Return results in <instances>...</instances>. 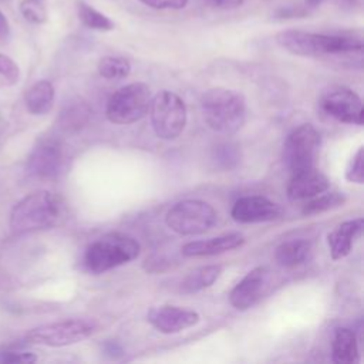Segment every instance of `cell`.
<instances>
[{"instance_id": "6da1fadb", "label": "cell", "mask_w": 364, "mask_h": 364, "mask_svg": "<svg viewBox=\"0 0 364 364\" xmlns=\"http://www.w3.org/2000/svg\"><path fill=\"white\" fill-rule=\"evenodd\" d=\"M276 43L290 54L300 57H341L363 51L361 34L354 31L314 33L290 28L277 33Z\"/></svg>"}, {"instance_id": "7a4b0ae2", "label": "cell", "mask_w": 364, "mask_h": 364, "mask_svg": "<svg viewBox=\"0 0 364 364\" xmlns=\"http://www.w3.org/2000/svg\"><path fill=\"white\" fill-rule=\"evenodd\" d=\"M200 108L208 127L223 135L237 132L246 118L245 97L223 87L208 90L200 98Z\"/></svg>"}, {"instance_id": "3957f363", "label": "cell", "mask_w": 364, "mask_h": 364, "mask_svg": "<svg viewBox=\"0 0 364 364\" xmlns=\"http://www.w3.org/2000/svg\"><path fill=\"white\" fill-rule=\"evenodd\" d=\"M60 215L58 202L48 191H37L23 198L11 210L10 226L14 233H28L51 228Z\"/></svg>"}, {"instance_id": "277c9868", "label": "cell", "mask_w": 364, "mask_h": 364, "mask_svg": "<svg viewBox=\"0 0 364 364\" xmlns=\"http://www.w3.org/2000/svg\"><path fill=\"white\" fill-rule=\"evenodd\" d=\"M139 249V243L134 237L122 233H109L87 247L84 264L92 273H104L138 257Z\"/></svg>"}, {"instance_id": "5b68a950", "label": "cell", "mask_w": 364, "mask_h": 364, "mask_svg": "<svg viewBox=\"0 0 364 364\" xmlns=\"http://www.w3.org/2000/svg\"><path fill=\"white\" fill-rule=\"evenodd\" d=\"M151 100V90L145 82L127 84L109 97L105 115L108 121L118 125L136 122L148 114Z\"/></svg>"}, {"instance_id": "8992f818", "label": "cell", "mask_w": 364, "mask_h": 364, "mask_svg": "<svg viewBox=\"0 0 364 364\" xmlns=\"http://www.w3.org/2000/svg\"><path fill=\"white\" fill-rule=\"evenodd\" d=\"M151 124L155 134L162 139L178 138L186 125L185 102L172 91H159L149 105Z\"/></svg>"}, {"instance_id": "52a82bcc", "label": "cell", "mask_w": 364, "mask_h": 364, "mask_svg": "<svg viewBox=\"0 0 364 364\" xmlns=\"http://www.w3.org/2000/svg\"><path fill=\"white\" fill-rule=\"evenodd\" d=\"M95 327L97 324L92 320L68 318L34 327L27 333L26 340L31 344L64 347L88 338L95 331Z\"/></svg>"}, {"instance_id": "ba28073f", "label": "cell", "mask_w": 364, "mask_h": 364, "mask_svg": "<svg viewBox=\"0 0 364 364\" xmlns=\"http://www.w3.org/2000/svg\"><path fill=\"white\" fill-rule=\"evenodd\" d=\"M216 210L208 202L186 199L168 210L165 222L178 235H200L216 223Z\"/></svg>"}, {"instance_id": "9c48e42d", "label": "cell", "mask_w": 364, "mask_h": 364, "mask_svg": "<svg viewBox=\"0 0 364 364\" xmlns=\"http://www.w3.org/2000/svg\"><path fill=\"white\" fill-rule=\"evenodd\" d=\"M321 138L318 131L310 124H301L294 128L283 145V164L290 173L314 166Z\"/></svg>"}, {"instance_id": "30bf717a", "label": "cell", "mask_w": 364, "mask_h": 364, "mask_svg": "<svg viewBox=\"0 0 364 364\" xmlns=\"http://www.w3.org/2000/svg\"><path fill=\"white\" fill-rule=\"evenodd\" d=\"M320 105L326 114L334 119L346 124H363V104L361 98L350 88L337 87L327 91Z\"/></svg>"}, {"instance_id": "8fae6325", "label": "cell", "mask_w": 364, "mask_h": 364, "mask_svg": "<svg viewBox=\"0 0 364 364\" xmlns=\"http://www.w3.org/2000/svg\"><path fill=\"white\" fill-rule=\"evenodd\" d=\"M146 320L158 331L164 334H175L196 326L200 320V316L191 309L165 304L149 309Z\"/></svg>"}, {"instance_id": "7c38bea8", "label": "cell", "mask_w": 364, "mask_h": 364, "mask_svg": "<svg viewBox=\"0 0 364 364\" xmlns=\"http://www.w3.org/2000/svg\"><path fill=\"white\" fill-rule=\"evenodd\" d=\"M283 213V209L276 202L259 196H242L239 198L230 210L232 218L240 223H259V222H270L279 219Z\"/></svg>"}, {"instance_id": "4fadbf2b", "label": "cell", "mask_w": 364, "mask_h": 364, "mask_svg": "<svg viewBox=\"0 0 364 364\" xmlns=\"http://www.w3.org/2000/svg\"><path fill=\"white\" fill-rule=\"evenodd\" d=\"M63 166V149L58 142L47 139L41 141L28 155V172L37 178H55Z\"/></svg>"}, {"instance_id": "5bb4252c", "label": "cell", "mask_w": 364, "mask_h": 364, "mask_svg": "<svg viewBox=\"0 0 364 364\" xmlns=\"http://www.w3.org/2000/svg\"><path fill=\"white\" fill-rule=\"evenodd\" d=\"M266 269L264 267H255L252 269L230 291L229 301L230 304L243 311L255 306L259 299L262 297L263 287L266 283Z\"/></svg>"}, {"instance_id": "9a60e30c", "label": "cell", "mask_w": 364, "mask_h": 364, "mask_svg": "<svg viewBox=\"0 0 364 364\" xmlns=\"http://www.w3.org/2000/svg\"><path fill=\"white\" fill-rule=\"evenodd\" d=\"M330 182L327 176L318 171L316 166L290 173V181L287 185V196L291 200L310 199L324 191H327Z\"/></svg>"}, {"instance_id": "2e32d148", "label": "cell", "mask_w": 364, "mask_h": 364, "mask_svg": "<svg viewBox=\"0 0 364 364\" xmlns=\"http://www.w3.org/2000/svg\"><path fill=\"white\" fill-rule=\"evenodd\" d=\"M245 243V236L240 233H228L206 240L189 242L182 247V255L186 257H202L220 255L240 247Z\"/></svg>"}, {"instance_id": "e0dca14e", "label": "cell", "mask_w": 364, "mask_h": 364, "mask_svg": "<svg viewBox=\"0 0 364 364\" xmlns=\"http://www.w3.org/2000/svg\"><path fill=\"white\" fill-rule=\"evenodd\" d=\"M363 225L361 218L346 220L327 235L330 255L334 260H340L350 253L355 237L361 233Z\"/></svg>"}, {"instance_id": "ac0fdd59", "label": "cell", "mask_w": 364, "mask_h": 364, "mask_svg": "<svg viewBox=\"0 0 364 364\" xmlns=\"http://www.w3.org/2000/svg\"><path fill=\"white\" fill-rule=\"evenodd\" d=\"M331 357L337 364H353L358 361V344L353 330L336 328L331 343Z\"/></svg>"}, {"instance_id": "d6986e66", "label": "cell", "mask_w": 364, "mask_h": 364, "mask_svg": "<svg viewBox=\"0 0 364 364\" xmlns=\"http://www.w3.org/2000/svg\"><path fill=\"white\" fill-rule=\"evenodd\" d=\"M24 102L30 114L44 115L53 108L54 102V87L47 80L34 82L24 95Z\"/></svg>"}, {"instance_id": "ffe728a7", "label": "cell", "mask_w": 364, "mask_h": 364, "mask_svg": "<svg viewBox=\"0 0 364 364\" xmlns=\"http://www.w3.org/2000/svg\"><path fill=\"white\" fill-rule=\"evenodd\" d=\"M311 252V243L304 239H291L280 243L274 252L276 262L283 267H294L304 263Z\"/></svg>"}, {"instance_id": "44dd1931", "label": "cell", "mask_w": 364, "mask_h": 364, "mask_svg": "<svg viewBox=\"0 0 364 364\" xmlns=\"http://www.w3.org/2000/svg\"><path fill=\"white\" fill-rule=\"evenodd\" d=\"M222 273V267L219 264L202 266L189 272L185 279L181 282L182 293H196L209 286H212Z\"/></svg>"}, {"instance_id": "7402d4cb", "label": "cell", "mask_w": 364, "mask_h": 364, "mask_svg": "<svg viewBox=\"0 0 364 364\" xmlns=\"http://www.w3.org/2000/svg\"><path fill=\"white\" fill-rule=\"evenodd\" d=\"M75 10L78 20L91 30L95 31H111L115 27V23L102 11L92 7L90 3L84 0H78L75 3Z\"/></svg>"}, {"instance_id": "603a6c76", "label": "cell", "mask_w": 364, "mask_h": 364, "mask_svg": "<svg viewBox=\"0 0 364 364\" xmlns=\"http://www.w3.org/2000/svg\"><path fill=\"white\" fill-rule=\"evenodd\" d=\"M347 198L343 192H321L313 198H310V200L303 206V215L311 216V215H317V213H323L336 208H340L346 203Z\"/></svg>"}, {"instance_id": "cb8c5ba5", "label": "cell", "mask_w": 364, "mask_h": 364, "mask_svg": "<svg viewBox=\"0 0 364 364\" xmlns=\"http://www.w3.org/2000/svg\"><path fill=\"white\" fill-rule=\"evenodd\" d=\"M98 74L107 80H122L131 73V63L118 55H105L98 61Z\"/></svg>"}, {"instance_id": "d4e9b609", "label": "cell", "mask_w": 364, "mask_h": 364, "mask_svg": "<svg viewBox=\"0 0 364 364\" xmlns=\"http://www.w3.org/2000/svg\"><path fill=\"white\" fill-rule=\"evenodd\" d=\"M212 161L216 168H220L223 171H229L235 168L240 161V149L237 145L232 142H223L219 144L213 149Z\"/></svg>"}, {"instance_id": "484cf974", "label": "cell", "mask_w": 364, "mask_h": 364, "mask_svg": "<svg viewBox=\"0 0 364 364\" xmlns=\"http://www.w3.org/2000/svg\"><path fill=\"white\" fill-rule=\"evenodd\" d=\"M324 0H299V3L280 7L274 11L279 18H301L313 13Z\"/></svg>"}, {"instance_id": "4316f807", "label": "cell", "mask_w": 364, "mask_h": 364, "mask_svg": "<svg viewBox=\"0 0 364 364\" xmlns=\"http://www.w3.org/2000/svg\"><path fill=\"white\" fill-rule=\"evenodd\" d=\"M88 115H90V109H88L87 104H84V102L70 104L65 108V111L61 112L63 127L65 129H77L87 122Z\"/></svg>"}, {"instance_id": "83f0119b", "label": "cell", "mask_w": 364, "mask_h": 364, "mask_svg": "<svg viewBox=\"0 0 364 364\" xmlns=\"http://www.w3.org/2000/svg\"><path fill=\"white\" fill-rule=\"evenodd\" d=\"M18 78H20L18 65L9 55L0 53V88H6L17 84Z\"/></svg>"}, {"instance_id": "f1b7e54d", "label": "cell", "mask_w": 364, "mask_h": 364, "mask_svg": "<svg viewBox=\"0 0 364 364\" xmlns=\"http://www.w3.org/2000/svg\"><path fill=\"white\" fill-rule=\"evenodd\" d=\"M20 11L27 21L34 24H41L47 20V10L43 0H23L20 3Z\"/></svg>"}, {"instance_id": "f546056e", "label": "cell", "mask_w": 364, "mask_h": 364, "mask_svg": "<svg viewBox=\"0 0 364 364\" xmlns=\"http://www.w3.org/2000/svg\"><path fill=\"white\" fill-rule=\"evenodd\" d=\"M37 361V355L30 351H21L16 350L11 346H3L0 347V363L4 364H31Z\"/></svg>"}, {"instance_id": "4dcf8cb0", "label": "cell", "mask_w": 364, "mask_h": 364, "mask_svg": "<svg viewBox=\"0 0 364 364\" xmlns=\"http://www.w3.org/2000/svg\"><path fill=\"white\" fill-rule=\"evenodd\" d=\"M346 179L348 182H354L361 185L364 182V171H363V146L357 149V152L353 155L351 161L348 162V166L346 169Z\"/></svg>"}, {"instance_id": "1f68e13d", "label": "cell", "mask_w": 364, "mask_h": 364, "mask_svg": "<svg viewBox=\"0 0 364 364\" xmlns=\"http://www.w3.org/2000/svg\"><path fill=\"white\" fill-rule=\"evenodd\" d=\"M138 1L154 10H182L189 3V0H138Z\"/></svg>"}, {"instance_id": "d6a6232c", "label": "cell", "mask_w": 364, "mask_h": 364, "mask_svg": "<svg viewBox=\"0 0 364 364\" xmlns=\"http://www.w3.org/2000/svg\"><path fill=\"white\" fill-rule=\"evenodd\" d=\"M202 4L216 10H235L243 6L245 0H199Z\"/></svg>"}, {"instance_id": "836d02e7", "label": "cell", "mask_w": 364, "mask_h": 364, "mask_svg": "<svg viewBox=\"0 0 364 364\" xmlns=\"http://www.w3.org/2000/svg\"><path fill=\"white\" fill-rule=\"evenodd\" d=\"M10 34V26L6 16L0 11V40H6Z\"/></svg>"}]
</instances>
